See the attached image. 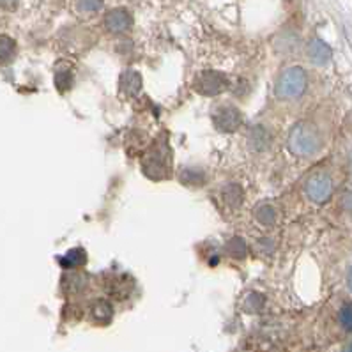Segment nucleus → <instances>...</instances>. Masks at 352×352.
<instances>
[{
  "mask_svg": "<svg viewBox=\"0 0 352 352\" xmlns=\"http://www.w3.org/2000/svg\"><path fill=\"white\" fill-rule=\"evenodd\" d=\"M289 149L290 153L299 157H308L322 149V137L319 129L308 122H298L289 133Z\"/></svg>",
  "mask_w": 352,
  "mask_h": 352,
  "instance_id": "nucleus-1",
  "label": "nucleus"
},
{
  "mask_svg": "<svg viewBox=\"0 0 352 352\" xmlns=\"http://www.w3.org/2000/svg\"><path fill=\"white\" fill-rule=\"evenodd\" d=\"M307 71L302 69L301 66H292L280 75V78L276 82V87H274V92H276V98H280V100L292 101L301 98L305 94V91H307Z\"/></svg>",
  "mask_w": 352,
  "mask_h": 352,
  "instance_id": "nucleus-2",
  "label": "nucleus"
},
{
  "mask_svg": "<svg viewBox=\"0 0 352 352\" xmlns=\"http://www.w3.org/2000/svg\"><path fill=\"white\" fill-rule=\"evenodd\" d=\"M308 199L315 204H324L331 199L333 195V181L326 172H317L310 175L305 186Z\"/></svg>",
  "mask_w": 352,
  "mask_h": 352,
  "instance_id": "nucleus-3",
  "label": "nucleus"
},
{
  "mask_svg": "<svg viewBox=\"0 0 352 352\" xmlns=\"http://www.w3.org/2000/svg\"><path fill=\"white\" fill-rule=\"evenodd\" d=\"M227 78L218 71H204L195 80V91L202 96H216L227 89Z\"/></svg>",
  "mask_w": 352,
  "mask_h": 352,
  "instance_id": "nucleus-4",
  "label": "nucleus"
},
{
  "mask_svg": "<svg viewBox=\"0 0 352 352\" xmlns=\"http://www.w3.org/2000/svg\"><path fill=\"white\" fill-rule=\"evenodd\" d=\"M214 126L223 133H232L243 124V113L239 112V108L232 107V104H223L214 112L212 116Z\"/></svg>",
  "mask_w": 352,
  "mask_h": 352,
  "instance_id": "nucleus-5",
  "label": "nucleus"
},
{
  "mask_svg": "<svg viewBox=\"0 0 352 352\" xmlns=\"http://www.w3.org/2000/svg\"><path fill=\"white\" fill-rule=\"evenodd\" d=\"M133 18L126 9H112L104 16V27L113 34H122L131 27Z\"/></svg>",
  "mask_w": 352,
  "mask_h": 352,
  "instance_id": "nucleus-6",
  "label": "nucleus"
},
{
  "mask_svg": "<svg viewBox=\"0 0 352 352\" xmlns=\"http://www.w3.org/2000/svg\"><path fill=\"white\" fill-rule=\"evenodd\" d=\"M307 55L310 58V63L315 66H326L331 60V48L322 41V39L315 38L308 43L307 46Z\"/></svg>",
  "mask_w": 352,
  "mask_h": 352,
  "instance_id": "nucleus-7",
  "label": "nucleus"
},
{
  "mask_svg": "<svg viewBox=\"0 0 352 352\" xmlns=\"http://www.w3.org/2000/svg\"><path fill=\"white\" fill-rule=\"evenodd\" d=\"M248 145L250 149L255 151V153H262L271 145V133L265 126L257 124L253 126L248 133Z\"/></svg>",
  "mask_w": 352,
  "mask_h": 352,
  "instance_id": "nucleus-8",
  "label": "nucleus"
},
{
  "mask_svg": "<svg viewBox=\"0 0 352 352\" xmlns=\"http://www.w3.org/2000/svg\"><path fill=\"white\" fill-rule=\"evenodd\" d=\"M120 87L128 96H135L142 89V76L137 71H126L122 78H120Z\"/></svg>",
  "mask_w": 352,
  "mask_h": 352,
  "instance_id": "nucleus-9",
  "label": "nucleus"
},
{
  "mask_svg": "<svg viewBox=\"0 0 352 352\" xmlns=\"http://www.w3.org/2000/svg\"><path fill=\"white\" fill-rule=\"evenodd\" d=\"M179 177H181V183L186 184V186H202L204 181H206V174L200 168H197V166L184 168Z\"/></svg>",
  "mask_w": 352,
  "mask_h": 352,
  "instance_id": "nucleus-10",
  "label": "nucleus"
},
{
  "mask_svg": "<svg viewBox=\"0 0 352 352\" xmlns=\"http://www.w3.org/2000/svg\"><path fill=\"white\" fill-rule=\"evenodd\" d=\"M85 262H87V255H85V252H83L82 248L71 250V252H67L66 255L60 258V264H63V267H66V270H75V267H80V265H83Z\"/></svg>",
  "mask_w": 352,
  "mask_h": 352,
  "instance_id": "nucleus-11",
  "label": "nucleus"
},
{
  "mask_svg": "<svg viewBox=\"0 0 352 352\" xmlns=\"http://www.w3.org/2000/svg\"><path fill=\"white\" fill-rule=\"evenodd\" d=\"M16 55V43L8 36H0V64L11 63Z\"/></svg>",
  "mask_w": 352,
  "mask_h": 352,
  "instance_id": "nucleus-12",
  "label": "nucleus"
},
{
  "mask_svg": "<svg viewBox=\"0 0 352 352\" xmlns=\"http://www.w3.org/2000/svg\"><path fill=\"white\" fill-rule=\"evenodd\" d=\"M92 317L98 322H110L113 317V308L108 301H98L92 307Z\"/></svg>",
  "mask_w": 352,
  "mask_h": 352,
  "instance_id": "nucleus-13",
  "label": "nucleus"
},
{
  "mask_svg": "<svg viewBox=\"0 0 352 352\" xmlns=\"http://www.w3.org/2000/svg\"><path fill=\"white\" fill-rule=\"evenodd\" d=\"M243 188L236 183H230L223 188V197H225V202L228 206H232V208H237L241 202H243Z\"/></svg>",
  "mask_w": 352,
  "mask_h": 352,
  "instance_id": "nucleus-14",
  "label": "nucleus"
},
{
  "mask_svg": "<svg viewBox=\"0 0 352 352\" xmlns=\"http://www.w3.org/2000/svg\"><path fill=\"white\" fill-rule=\"evenodd\" d=\"M255 218H257L264 227H271V225L274 223V220H276V211H274V208L270 206V204H262V206H258V208L255 209Z\"/></svg>",
  "mask_w": 352,
  "mask_h": 352,
  "instance_id": "nucleus-15",
  "label": "nucleus"
},
{
  "mask_svg": "<svg viewBox=\"0 0 352 352\" xmlns=\"http://www.w3.org/2000/svg\"><path fill=\"white\" fill-rule=\"evenodd\" d=\"M227 252L234 258H245L246 257V243L243 237H232L227 243Z\"/></svg>",
  "mask_w": 352,
  "mask_h": 352,
  "instance_id": "nucleus-16",
  "label": "nucleus"
},
{
  "mask_svg": "<svg viewBox=\"0 0 352 352\" xmlns=\"http://www.w3.org/2000/svg\"><path fill=\"white\" fill-rule=\"evenodd\" d=\"M299 41H301V38H299L296 32L282 34V36L276 39V45H282V43H283V48H280L278 52H285V54H287V52H294L296 48H298Z\"/></svg>",
  "mask_w": 352,
  "mask_h": 352,
  "instance_id": "nucleus-17",
  "label": "nucleus"
},
{
  "mask_svg": "<svg viewBox=\"0 0 352 352\" xmlns=\"http://www.w3.org/2000/svg\"><path fill=\"white\" fill-rule=\"evenodd\" d=\"M265 305V299L262 294H257V292H252V294L246 296L245 299V310L250 311V314H255V311H261Z\"/></svg>",
  "mask_w": 352,
  "mask_h": 352,
  "instance_id": "nucleus-18",
  "label": "nucleus"
},
{
  "mask_svg": "<svg viewBox=\"0 0 352 352\" xmlns=\"http://www.w3.org/2000/svg\"><path fill=\"white\" fill-rule=\"evenodd\" d=\"M101 9H103V2H92V0H89V2H78L76 4V11L80 14H89V16L96 14Z\"/></svg>",
  "mask_w": 352,
  "mask_h": 352,
  "instance_id": "nucleus-19",
  "label": "nucleus"
},
{
  "mask_svg": "<svg viewBox=\"0 0 352 352\" xmlns=\"http://www.w3.org/2000/svg\"><path fill=\"white\" fill-rule=\"evenodd\" d=\"M55 82H57L58 91H67L73 83V76L67 69H58L57 76H55Z\"/></svg>",
  "mask_w": 352,
  "mask_h": 352,
  "instance_id": "nucleus-20",
  "label": "nucleus"
},
{
  "mask_svg": "<svg viewBox=\"0 0 352 352\" xmlns=\"http://www.w3.org/2000/svg\"><path fill=\"white\" fill-rule=\"evenodd\" d=\"M351 302H345L344 307L340 308V322L345 327V331H351L352 319H351Z\"/></svg>",
  "mask_w": 352,
  "mask_h": 352,
  "instance_id": "nucleus-21",
  "label": "nucleus"
},
{
  "mask_svg": "<svg viewBox=\"0 0 352 352\" xmlns=\"http://www.w3.org/2000/svg\"><path fill=\"white\" fill-rule=\"evenodd\" d=\"M257 246H258V250H261L262 253H265V255H270V253H273V250H274V245H273V243H271L270 237H264V239L258 241Z\"/></svg>",
  "mask_w": 352,
  "mask_h": 352,
  "instance_id": "nucleus-22",
  "label": "nucleus"
},
{
  "mask_svg": "<svg viewBox=\"0 0 352 352\" xmlns=\"http://www.w3.org/2000/svg\"><path fill=\"white\" fill-rule=\"evenodd\" d=\"M345 352H351V344H347V347H345Z\"/></svg>",
  "mask_w": 352,
  "mask_h": 352,
  "instance_id": "nucleus-23",
  "label": "nucleus"
}]
</instances>
